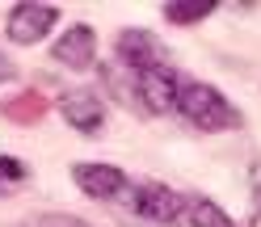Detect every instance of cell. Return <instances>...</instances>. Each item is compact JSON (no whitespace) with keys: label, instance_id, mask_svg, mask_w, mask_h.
Here are the masks:
<instances>
[{"label":"cell","instance_id":"cell-1","mask_svg":"<svg viewBox=\"0 0 261 227\" xmlns=\"http://www.w3.org/2000/svg\"><path fill=\"white\" fill-rule=\"evenodd\" d=\"M177 109H181L198 131H232V126H240V109L227 101L219 89L202 84V80H186L181 84Z\"/></svg>","mask_w":261,"mask_h":227},{"label":"cell","instance_id":"cell-2","mask_svg":"<svg viewBox=\"0 0 261 227\" xmlns=\"http://www.w3.org/2000/svg\"><path fill=\"white\" fill-rule=\"evenodd\" d=\"M55 21H59V9H55V5H13L5 30H9V38H13V42L30 46V42H38V38L51 34V25H55Z\"/></svg>","mask_w":261,"mask_h":227},{"label":"cell","instance_id":"cell-3","mask_svg":"<svg viewBox=\"0 0 261 227\" xmlns=\"http://www.w3.org/2000/svg\"><path fill=\"white\" fill-rule=\"evenodd\" d=\"M130 210L135 215H143V219H156V223H177V219H186V198L181 193H173L169 185H156V181H148V185H139L135 193H130Z\"/></svg>","mask_w":261,"mask_h":227},{"label":"cell","instance_id":"cell-4","mask_svg":"<svg viewBox=\"0 0 261 227\" xmlns=\"http://www.w3.org/2000/svg\"><path fill=\"white\" fill-rule=\"evenodd\" d=\"M72 181L85 189L89 198H101V202L122 198V193L130 189L122 168H114V164H97V160H85V164H76V168H72Z\"/></svg>","mask_w":261,"mask_h":227},{"label":"cell","instance_id":"cell-5","mask_svg":"<svg viewBox=\"0 0 261 227\" xmlns=\"http://www.w3.org/2000/svg\"><path fill=\"white\" fill-rule=\"evenodd\" d=\"M118 59L130 68V76L152 72V68H160V63H169L165 51H160V42L148 34V30H122V38H118Z\"/></svg>","mask_w":261,"mask_h":227},{"label":"cell","instance_id":"cell-6","mask_svg":"<svg viewBox=\"0 0 261 227\" xmlns=\"http://www.w3.org/2000/svg\"><path fill=\"white\" fill-rule=\"evenodd\" d=\"M59 114L68 118V126H76V131H85V135H97V131H101V122H106V105H101V97L89 93V89L68 93V97L59 101Z\"/></svg>","mask_w":261,"mask_h":227},{"label":"cell","instance_id":"cell-7","mask_svg":"<svg viewBox=\"0 0 261 227\" xmlns=\"http://www.w3.org/2000/svg\"><path fill=\"white\" fill-rule=\"evenodd\" d=\"M51 55L63 63V68H72V72L93 68V59H97V34H93V25H72L68 34L55 42Z\"/></svg>","mask_w":261,"mask_h":227},{"label":"cell","instance_id":"cell-8","mask_svg":"<svg viewBox=\"0 0 261 227\" xmlns=\"http://www.w3.org/2000/svg\"><path fill=\"white\" fill-rule=\"evenodd\" d=\"M42 114H46V97H42L38 89H21L13 101H5V118L17 122V126H34V122H42Z\"/></svg>","mask_w":261,"mask_h":227},{"label":"cell","instance_id":"cell-9","mask_svg":"<svg viewBox=\"0 0 261 227\" xmlns=\"http://www.w3.org/2000/svg\"><path fill=\"white\" fill-rule=\"evenodd\" d=\"M215 13V0H173V5H165V17L173 25H194Z\"/></svg>","mask_w":261,"mask_h":227},{"label":"cell","instance_id":"cell-10","mask_svg":"<svg viewBox=\"0 0 261 227\" xmlns=\"http://www.w3.org/2000/svg\"><path fill=\"white\" fill-rule=\"evenodd\" d=\"M186 219L194 227H232V219H227L215 202H206V198H186Z\"/></svg>","mask_w":261,"mask_h":227},{"label":"cell","instance_id":"cell-11","mask_svg":"<svg viewBox=\"0 0 261 227\" xmlns=\"http://www.w3.org/2000/svg\"><path fill=\"white\" fill-rule=\"evenodd\" d=\"M17 227H93V223L76 219V215H30V219H21Z\"/></svg>","mask_w":261,"mask_h":227},{"label":"cell","instance_id":"cell-12","mask_svg":"<svg viewBox=\"0 0 261 227\" xmlns=\"http://www.w3.org/2000/svg\"><path fill=\"white\" fill-rule=\"evenodd\" d=\"M249 185H253V198H257V215H253V223H249V227H261V160L253 164V177H249Z\"/></svg>","mask_w":261,"mask_h":227},{"label":"cell","instance_id":"cell-13","mask_svg":"<svg viewBox=\"0 0 261 227\" xmlns=\"http://www.w3.org/2000/svg\"><path fill=\"white\" fill-rule=\"evenodd\" d=\"M0 177H13V181H21V177H25V164H21V160L0 156Z\"/></svg>","mask_w":261,"mask_h":227},{"label":"cell","instance_id":"cell-14","mask_svg":"<svg viewBox=\"0 0 261 227\" xmlns=\"http://www.w3.org/2000/svg\"><path fill=\"white\" fill-rule=\"evenodd\" d=\"M9 76H17V68H13V59L0 51V80H9Z\"/></svg>","mask_w":261,"mask_h":227},{"label":"cell","instance_id":"cell-15","mask_svg":"<svg viewBox=\"0 0 261 227\" xmlns=\"http://www.w3.org/2000/svg\"><path fill=\"white\" fill-rule=\"evenodd\" d=\"M0 189H5V181H0Z\"/></svg>","mask_w":261,"mask_h":227}]
</instances>
